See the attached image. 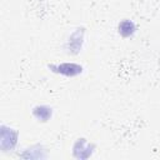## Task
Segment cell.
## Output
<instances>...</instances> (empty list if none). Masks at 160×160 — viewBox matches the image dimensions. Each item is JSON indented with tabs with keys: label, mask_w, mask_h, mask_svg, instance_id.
<instances>
[{
	"label": "cell",
	"mask_w": 160,
	"mask_h": 160,
	"mask_svg": "<svg viewBox=\"0 0 160 160\" xmlns=\"http://www.w3.org/2000/svg\"><path fill=\"white\" fill-rule=\"evenodd\" d=\"M118 29H119V34H120L121 36L128 38V36H131V35L135 32V24H134L131 20L125 19V20H122V21L119 24Z\"/></svg>",
	"instance_id": "obj_1"
},
{
	"label": "cell",
	"mask_w": 160,
	"mask_h": 160,
	"mask_svg": "<svg viewBox=\"0 0 160 160\" xmlns=\"http://www.w3.org/2000/svg\"><path fill=\"white\" fill-rule=\"evenodd\" d=\"M34 115H35L38 119L45 121V120H48L49 116L51 115V109H49V108H46V106H36V108L34 109Z\"/></svg>",
	"instance_id": "obj_2"
}]
</instances>
